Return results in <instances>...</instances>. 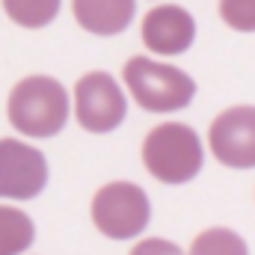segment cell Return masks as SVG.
I'll return each instance as SVG.
<instances>
[{
	"instance_id": "30bf717a",
	"label": "cell",
	"mask_w": 255,
	"mask_h": 255,
	"mask_svg": "<svg viewBox=\"0 0 255 255\" xmlns=\"http://www.w3.org/2000/svg\"><path fill=\"white\" fill-rule=\"evenodd\" d=\"M33 241H36L33 220L24 211H18V208L0 205V255L24 253Z\"/></svg>"
},
{
	"instance_id": "4fadbf2b",
	"label": "cell",
	"mask_w": 255,
	"mask_h": 255,
	"mask_svg": "<svg viewBox=\"0 0 255 255\" xmlns=\"http://www.w3.org/2000/svg\"><path fill=\"white\" fill-rule=\"evenodd\" d=\"M220 15L232 30L255 33V0H220Z\"/></svg>"
},
{
	"instance_id": "8992f818",
	"label": "cell",
	"mask_w": 255,
	"mask_h": 255,
	"mask_svg": "<svg viewBox=\"0 0 255 255\" xmlns=\"http://www.w3.org/2000/svg\"><path fill=\"white\" fill-rule=\"evenodd\" d=\"M48 184V160L39 148L0 139V199H36Z\"/></svg>"
},
{
	"instance_id": "5bb4252c",
	"label": "cell",
	"mask_w": 255,
	"mask_h": 255,
	"mask_svg": "<svg viewBox=\"0 0 255 255\" xmlns=\"http://www.w3.org/2000/svg\"><path fill=\"white\" fill-rule=\"evenodd\" d=\"M148 250H172V253H175L178 247H169V244H139V247H136V253H148Z\"/></svg>"
},
{
	"instance_id": "ba28073f",
	"label": "cell",
	"mask_w": 255,
	"mask_h": 255,
	"mask_svg": "<svg viewBox=\"0 0 255 255\" xmlns=\"http://www.w3.org/2000/svg\"><path fill=\"white\" fill-rule=\"evenodd\" d=\"M193 39H196V21L181 6L163 3L142 18V42L154 54H163V57L184 54L193 45Z\"/></svg>"
},
{
	"instance_id": "7a4b0ae2",
	"label": "cell",
	"mask_w": 255,
	"mask_h": 255,
	"mask_svg": "<svg viewBox=\"0 0 255 255\" xmlns=\"http://www.w3.org/2000/svg\"><path fill=\"white\" fill-rule=\"evenodd\" d=\"M142 163L160 184H187L205 163L199 133L181 122L157 125L142 142Z\"/></svg>"
},
{
	"instance_id": "5b68a950",
	"label": "cell",
	"mask_w": 255,
	"mask_h": 255,
	"mask_svg": "<svg viewBox=\"0 0 255 255\" xmlns=\"http://www.w3.org/2000/svg\"><path fill=\"white\" fill-rule=\"evenodd\" d=\"M128 101L107 71H89L74 86V119L89 133H107L125 122Z\"/></svg>"
},
{
	"instance_id": "8fae6325",
	"label": "cell",
	"mask_w": 255,
	"mask_h": 255,
	"mask_svg": "<svg viewBox=\"0 0 255 255\" xmlns=\"http://www.w3.org/2000/svg\"><path fill=\"white\" fill-rule=\"evenodd\" d=\"M3 9L9 15V21L30 27V30H39L57 18L60 0H3Z\"/></svg>"
},
{
	"instance_id": "277c9868",
	"label": "cell",
	"mask_w": 255,
	"mask_h": 255,
	"mask_svg": "<svg viewBox=\"0 0 255 255\" xmlns=\"http://www.w3.org/2000/svg\"><path fill=\"white\" fill-rule=\"evenodd\" d=\"M151 220V205L142 187L130 181H113L95 193L92 223L110 241H130L145 232Z\"/></svg>"
},
{
	"instance_id": "9c48e42d",
	"label": "cell",
	"mask_w": 255,
	"mask_h": 255,
	"mask_svg": "<svg viewBox=\"0 0 255 255\" xmlns=\"http://www.w3.org/2000/svg\"><path fill=\"white\" fill-rule=\"evenodd\" d=\"M71 9L86 33L116 36L133 21L136 0H71Z\"/></svg>"
},
{
	"instance_id": "7c38bea8",
	"label": "cell",
	"mask_w": 255,
	"mask_h": 255,
	"mask_svg": "<svg viewBox=\"0 0 255 255\" xmlns=\"http://www.w3.org/2000/svg\"><path fill=\"white\" fill-rule=\"evenodd\" d=\"M193 253H247V244L229 229H208L196 238Z\"/></svg>"
},
{
	"instance_id": "3957f363",
	"label": "cell",
	"mask_w": 255,
	"mask_h": 255,
	"mask_svg": "<svg viewBox=\"0 0 255 255\" xmlns=\"http://www.w3.org/2000/svg\"><path fill=\"white\" fill-rule=\"evenodd\" d=\"M128 92L148 113H175L184 110L196 95V83L181 68L154 63L148 57H130L122 68Z\"/></svg>"
},
{
	"instance_id": "6da1fadb",
	"label": "cell",
	"mask_w": 255,
	"mask_h": 255,
	"mask_svg": "<svg viewBox=\"0 0 255 255\" xmlns=\"http://www.w3.org/2000/svg\"><path fill=\"white\" fill-rule=\"evenodd\" d=\"M6 113L12 128L24 136H33V139L57 136L68 119V92L54 77H45V74L24 77L9 92Z\"/></svg>"
},
{
	"instance_id": "52a82bcc",
	"label": "cell",
	"mask_w": 255,
	"mask_h": 255,
	"mask_svg": "<svg viewBox=\"0 0 255 255\" xmlns=\"http://www.w3.org/2000/svg\"><path fill=\"white\" fill-rule=\"evenodd\" d=\"M211 151L223 166L253 169L255 166V107H229L208 130Z\"/></svg>"
}]
</instances>
